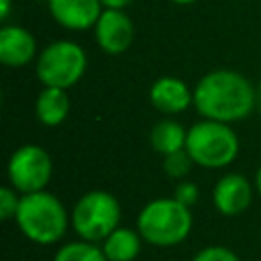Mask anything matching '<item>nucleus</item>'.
I'll use <instances>...</instances> for the list:
<instances>
[{"mask_svg":"<svg viewBox=\"0 0 261 261\" xmlns=\"http://www.w3.org/2000/svg\"><path fill=\"white\" fill-rule=\"evenodd\" d=\"M194 106L204 118L230 124L253 112L257 106V92L243 73L214 69L196 84Z\"/></svg>","mask_w":261,"mask_h":261,"instance_id":"obj_1","label":"nucleus"},{"mask_svg":"<svg viewBox=\"0 0 261 261\" xmlns=\"http://www.w3.org/2000/svg\"><path fill=\"white\" fill-rule=\"evenodd\" d=\"M192 261H241V257L228 249V247H222V245H210V247H204L200 249Z\"/></svg>","mask_w":261,"mask_h":261,"instance_id":"obj_18","label":"nucleus"},{"mask_svg":"<svg viewBox=\"0 0 261 261\" xmlns=\"http://www.w3.org/2000/svg\"><path fill=\"white\" fill-rule=\"evenodd\" d=\"M0 20H6L10 16V8H12V0H0Z\"/></svg>","mask_w":261,"mask_h":261,"instance_id":"obj_22","label":"nucleus"},{"mask_svg":"<svg viewBox=\"0 0 261 261\" xmlns=\"http://www.w3.org/2000/svg\"><path fill=\"white\" fill-rule=\"evenodd\" d=\"M186 137H188V130L179 122L169 120V118H163V120H159V122L153 124L151 135H149V141H151V147L157 153L169 155L173 151L186 149Z\"/></svg>","mask_w":261,"mask_h":261,"instance_id":"obj_15","label":"nucleus"},{"mask_svg":"<svg viewBox=\"0 0 261 261\" xmlns=\"http://www.w3.org/2000/svg\"><path fill=\"white\" fill-rule=\"evenodd\" d=\"M194 165V159L190 157V153L186 149H179V151H173L169 155H163V169L169 177H175V179H181L190 173Z\"/></svg>","mask_w":261,"mask_h":261,"instance_id":"obj_17","label":"nucleus"},{"mask_svg":"<svg viewBox=\"0 0 261 261\" xmlns=\"http://www.w3.org/2000/svg\"><path fill=\"white\" fill-rule=\"evenodd\" d=\"M51 16L65 29L86 31L96 27L102 14L100 0H47Z\"/></svg>","mask_w":261,"mask_h":261,"instance_id":"obj_10","label":"nucleus"},{"mask_svg":"<svg viewBox=\"0 0 261 261\" xmlns=\"http://www.w3.org/2000/svg\"><path fill=\"white\" fill-rule=\"evenodd\" d=\"M186 151L196 165L206 169H220L237 159L239 137L226 122L204 118L188 128Z\"/></svg>","mask_w":261,"mask_h":261,"instance_id":"obj_4","label":"nucleus"},{"mask_svg":"<svg viewBox=\"0 0 261 261\" xmlns=\"http://www.w3.org/2000/svg\"><path fill=\"white\" fill-rule=\"evenodd\" d=\"M18 206H20V196H16V190L12 186L0 188V216H2V220L16 218Z\"/></svg>","mask_w":261,"mask_h":261,"instance_id":"obj_19","label":"nucleus"},{"mask_svg":"<svg viewBox=\"0 0 261 261\" xmlns=\"http://www.w3.org/2000/svg\"><path fill=\"white\" fill-rule=\"evenodd\" d=\"M94 35H96V43L100 45L104 53L120 55L130 47L133 37H135V27L124 10L106 8L102 10L94 27Z\"/></svg>","mask_w":261,"mask_h":261,"instance_id":"obj_8","label":"nucleus"},{"mask_svg":"<svg viewBox=\"0 0 261 261\" xmlns=\"http://www.w3.org/2000/svg\"><path fill=\"white\" fill-rule=\"evenodd\" d=\"M143 237L139 230L118 226L102 241V251L108 261H135L141 253Z\"/></svg>","mask_w":261,"mask_h":261,"instance_id":"obj_13","label":"nucleus"},{"mask_svg":"<svg viewBox=\"0 0 261 261\" xmlns=\"http://www.w3.org/2000/svg\"><path fill=\"white\" fill-rule=\"evenodd\" d=\"M53 261H108V259L102 251V245L80 239L59 247Z\"/></svg>","mask_w":261,"mask_h":261,"instance_id":"obj_16","label":"nucleus"},{"mask_svg":"<svg viewBox=\"0 0 261 261\" xmlns=\"http://www.w3.org/2000/svg\"><path fill=\"white\" fill-rule=\"evenodd\" d=\"M171 2H175V4H181V6H186V4H192V2H196V0H171Z\"/></svg>","mask_w":261,"mask_h":261,"instance_id":"obj_24","label":"nucleus"},{"mask_svg":"<svg viewBox=\"0 0 261 261\" xmlns=\"http://www.w3.org/2000/svg\"><path fill=\"white\" fill-rule=\"evenodd\" d=\"M88 65L86 51L73 41H55L37 57V77L45 88L67 90L75 86Z\"/></svg>","mask_w":261,"mask_h":261,"instance_id":"obj_6","label":"nucleus"},{"mask_svg":"<svg viewBox=\"0 0 261 261\" xmlns=\"http://www.w3.org/2000/svg\"><path fill=\"white\" fill-rule=\"evenodd\" d=\"M104 8H118V10H124L128 4H133V0H100Z\"/></svg>","mask_w":261,"mask_h":261,"instance_id":"obj_21","label":"nucleus"},{"mask_svg":"<svg viewBox=\"0 0 261 261\" xmlns=\"http://www.w3.org/2000/svg\"><path fill=\"white\" fill-rule=\"evenodd\" d=\"M37 53V41L33 33L16 24H4L0 29V61L6 67H22L33 61Z\"/></svg>","mask_w":261,"mask_h":261,"instance_id":"obj_11","label":"nucleus"},{"mask_svg":"<svg viewBox=\"0 0 261 261\" xmlns=\"http://www.w3.org/2000/svg\"><path fill=\"white\" fill-rule=\"evenodd\" d=\"M37 118L45 126H57L67 118L69 112V98L67 92L61 88H43L35 102Z\"/></svg>","mask_w":261,"mask_h":261,"instance_id":"obj_14","label":"nucleus"},{"mask_svg":"<svg viewBox=\"0 0 261 261\" xmlns=\"http://www.w3.org/2000/svg\"><path fill=\"white\" fill-rule=\"evenodd\" d=\"M14 220L31 243L53 245L65 237L71 216H67V210L57 196L41 190L20 196V206Z\"/></svg>","mask_w":261,"mask_h":261,"instance_id":"obj_2","label":"nucleus"},{"mask_svg":"<svg viewBox=\"0 0 261 261\" xmlns=\"http://www.w3.org/2000/svg\"><path fill=\"white\" fill-rule=\"evenodd\" d=\"M253 200V188L249 179L241 173H226L222 175L214 190H212V202L214 208L222 216H239L243 214Z\"/></svg>","mask_w":261,"mask_h":261,"instance_id":"obj_9","label":"nucleus"},{"mask_svg":"<svg viewBox=\"0 0 261 261\" xmlns=\"http://www.w3.org/2000/svg\"><path fill=\"white\" fill-rule=\"evenodd\" d=\"M198 196H200V190L194 181H179L173 190V198L177 202H181L184 206H188V208H192L198 202Z\"/></svg>","mask_w":261,"mask_h":261,"instance_id":"obj_20","label":"nucleus"},{"mask_svg":"<svg viewBox=\"0 0 261 261\" xmlns=\"http://www.w3.org/2000/svg\"><path fill=\"white\" fill-rule=\"evenodd\" d=\"M192 210L171 198H157L145 204L137 216V230L149 245L173 247L192 232Z\"/></svg>","mask_w":261,"mask_h":261,"instance_id":"obj_3","label":"nucleus"},{"mask_svg":"<svg viewBox=\"0 0 261 261\" xmlns=\"http://www.w3.org/2000/svg\"><path fill=\"white\" fill-rule=\"evenodd\" d=\"M257 106H259V112H261V86L257 90Z\"/></svg>","mask_w":261,"mask_h":261,"instance_id":"obj_25","label":"nucleus"},{"mask_svg":"<svg viewBox=\"0 0 261 261\" xmlns=\"http://www.w3.org/2000/svg\"><path fill=\"white\" fill-rule=\"evenodd\" d=\"M120 222V204L106 190L86 192L71 210V226L75 234L90 243H102Z\"/></svg>","mask_w":261,"mask_h":261,"instance_id":"obj_5","label":"nucleus"},{"mask_svg":"<svg viewBox=\"0 0 261 261\" xmlns=\"http://www.w3.org/2000/svg\"><path fill=\"white\" fill-rule=\"evenodd\" d=\"M53 173L51 155L39 145H22L8 159L10 186L20 194H33L47 188Z\"/></svg>","mask_w":261,"mask_h":261,"instance_id":"obj_7","label":"nucleus"},{"mask_svg":"<svg viewBox=\"0 0 261 261\" xmlns=\"http://www.w3.org/2000/svg\"><path fill=\"white\" fill-rule=\"evenodd\" d=\"M255 188H257V192L261 194V165H259V169H257V173H255Z\"/></svg>","mask_w":261,"mask_h":261,"instance_id":"obj_23","label":"nucleus"},{"mask_svg":"<svg viewBox=\"0 0 261 261\" xmlns=\"http://www.w3.org/2000/svg\"><path fill=\"white\" fill-rule=\"evenodd\" d=\"M151 104L163 114L184 112L190 104H194V92L186 86L184 80L173 75H163L153 82L149 90Z\"/></svg>","mask_w":261,"mask_h":261,"instance_id":"obj_12","label":"nucleus"}]
</instances>
